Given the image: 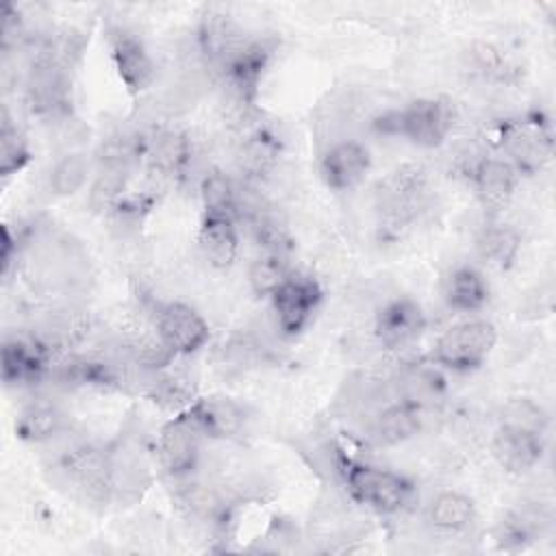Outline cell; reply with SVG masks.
Wrapping results in <instances>:
<instances>
[{"instance_id": "obj_16", "label": "cell", "mask_w": 556, "mask_h": 556, "mask_svg": "<svg viewBox=\"0 0 556 556\" xmlns=\"http://www.w3.org/2000/svg\"><path fill=\"white\" fill-rule=\"evenodd\" d=\"M469 176L482 204L491 211L504 208L519 182V172L506 159L486 154L478 159V163L469 169Z\"/></svg>"}, {"instance_id": "obj_10", "label": "cell", "mask_w": 556, "mask_h": 556, "mask_svg": "<svg viewBox=\"0 0 556 556\" xmlns=\"http://www.w3.org/2000/svg\"><path fill=\"white\" fill-rule=\"evenodd\" d=\"M111 59L119 80L130 93H143L156 78V65L141 37L128 28H113L109 35Z\"/></svg>"}, {"instance_id": "obj_25", "label": "cell", "mask_w": 556, "mask_h": 556, "mask_svg": "<svg viewBox=\"0 0 556 556\" xmlns=\"http://www.w3.org/2000/svg\"><path fill=\"white\" fill-rule=\"evenodd\" d=\"M89 174H91V163L87 154L78 150H67L54 161L48 182L54 195L67 198L78 193L87 185Z\"/></svg>"}, {"instance_id": "obj_21", "label": "cell", "mask_w": 556, "mask_h": 556, "mask_svg": "<svg viewBox=\"0 0 556 556\" xmlns=\"http://www.w3.org/2000/svg\"><path fill=\"white\" fill-rule=\"evenodd\" d=\"M65 413L48 400H33L17 415L15 432L30 443H48L65 432Z\"/></svg>"}, {"instance_id": "obj_23", "label": "cell", "mask_w": 556, "mask_h": 556, "mask_svg": "<svg viewBox=\"0 0 556 556\" xmlns=\"http://www.w3.org/2000/svg\"><path fill=\"white\" fill-rule=\"evenodd\" d=\"M476 519V504L460 491H441L428 506V521L441 532H463Z\"/></svg>"}, {"instance_id": "obj_30", "label": "cell", "mask_w": 556, "mask_h": 556, "mask_svg": "<svg viewBox=\"0 0 556 556\" xmlns=\"http://www.w3.org/2000/svg\"><path fill=\"white\" fill-rule=\"evenodd\" d=\"M278 156V141L267 130H254L243 143L239 152L241 169L248 176H261L265 174Z\"/></svg>"}, {"instance_id": "obj_22", "label": "cell", "mask_w": 556, "mask_h": 556, "mask_svg": "<svg viewBox=\"0 0 556 556\" xmlns=\"http://www.w3.org/2000/svg\"><path fill=\"white\" fill-rule=\"evenodd\" d=\"M443 298L452 311L476 313L489 302V282L476 267L460 265L447 276Z\"/></svg>"}, {"instance_id": "obj_3", "label": "cell", "mask_w": 556, "mask_h": 556, "mask_svg": "<svg viewBox=\"0 0 556 556\" xmlns=\"http://www.w3.org/2000/svg\"><path fill=\"white\" fill-rule=\"evenodd\" d=\"M59 480L89 506H102L113 500L109 447L76 443L56 458L54 467Z\"/></svg>"}, {"instance_id": "obj_18", "label": "cell", "mask_w": 556, "mask_h": 556, "mask_svg": "<svg viewBox=\"0 0 556 556\" xmlns=\"http://www.w3.org/2000/svg\"><path fill=\"white\" fill-rule=\"evenodd\" d=\"M200 250L213 267H230L239 254V230L235 215L204 213L198 235Z\"/></svg>"}, {"instance_id": "obj_8", "label": "cell", "mask_w": 556, "mask_h": 556, "mask_svg": "<svg viewBox=\"0 0 556 556\" xmlns=\"http://www.w3.org/2000/svg\"><path fill=\"white\" fill-rule=\"evenodd\" d=\"M428 178L417 165H402L391 172L376 189V202L391 222L413 219L426 204Z\"/></svg>"}, {"instance_id": "obj_13", "label": "cell", "mask_w": 556, "mask_h": 556, "mask_svg": "<svg viewBox=\"0 0 556 556\" xmlns=\"http://www.w3.org/2000/svg\"><path fill=\"white\" fill-rule=\"evenodd\" d=\"M426 330V313L410 298L389 300L376 315L374 332L387 350H402L415 343Z\"/></svg>"}, {"instance_id": "obj_6", "label": "cell", "mask_w": 556, "mask_h": 556, "mask_svg": "<svg viewBox=\"0 0 556 556\" xmlns=\"http://www.w3.org/2000/svg\"><path fill=\"white\" fill-rule=\"evenodd\" d=\"M321 287L315 278L291 274L271 295V313L276 319V328L285 337L300 334L311 319L315 317L319 304H321Z\"/></svg>"}, {"instance_id": "obj_24", "label": "cell", "mask_w": 556, "mask_h": 556, "mask_svg": "<svg viewBox=\"0 0 556 556\" xmlns=\"http://www.w3.org/2000/svg\"><path fill=\"white\" fill-rule=\"evenodd\" d=\"M476 248L489 265L508 269L521 250V235L508 224H486L476 239Z\"/></svg>"}, {"instance_id": "obj_26", "label": "cell", "mask_w": 556, "mask_h": 556, "mask_svg": "<svg viewBox=\"0 0 556 556\" xmlns=\"http://www.w3.org/2000/svg\"><path fill=\"white\" fill-rule=\"evenodd\" d=\"M289 261L285 252L280 250H265L261 256H256L250 265L248 278L254 289V293L269 298L289 276H291Z\"/></svg>"}, {"instance_id": "obj_12", "label": "cell", "mask_w": 556, "mask_h": 556, "mask_svg": "<svg viewBox=\"0 0 556 556\" xmlns=\"http://www.w3.org/2000/svg\"><path fill=\"white\" fill-rule=\"evenodd\" d=\"M371 167V154L356 139L332 141L319 161L324 182L334 191H350L361 185Z\"/></svg>"}, {"instance_id": "obj_15", "label": "cell", "mask_w": 556, "mask_h": 556, "mask_svg": "<svg viewBox=\"0 0 556 556\" xmlns=\"http://www.w3.org/2000/svg\"><path fill=\"white\" fill-rule=\"evenodd\" d=\"M185 413L198 426V430L208 439H230L235 437L245 421L243 408L224 395H211L193 400Z\"/></svg>"}, {"instance_id": "obj_17", "label": "cell", "mask_w": 556, "mask_h": 556, "mask_svg": "<svg viewBox=\"0 0 556 556\" xmlns=\"http://www.w3.org/2000/svg\"><path fill=\"white\" fill-rule=\"evenodd\" d=\"M48 369V350L35 339H7L2 345V380L7 384L35 382Z\"/></svg>"}, {"instance_id": "obj_31", "label": "cell", "mask_w": 556, "mask_h": 556, "mask_svg": "<svg viewBox=\"0 0 556 556\" xmlns=\"http://www.w3.org/2000/svg\"><path fill=\"white\" fill-rule=\"evenodd\" d=\"M547 421L549 419L543 406L530 397H513L502 406L500 426H510V428L543 434L547 428Z\"/></svg>"}, {"instance_id": "obj_32", "label": "cell", "mask_w": 556, "mask_h": 556, "mask_svg": "<svg viewBox=\"0 0 556 556\" xmlns=\"http://www.w3.org/2000/svg\"><path fill=\"white\" fill-rule=\"evenodd\" d=\"M469 59L476 67V72H480L482 76H497L502 74V54L495 46L491 43H473L469 50Z\"/></svg>"}, {"instance_id": "obj_19", "label": "cell", "mask_w": 556, "mask_h": 556, "mask_svg": "<svg viewBox=\"0 0 556 556\" xmlns=\"http://www.w3.org/2000/svg\"><path fill=\"white\" fill-rule=\"evenodd\" d=\"M421 428V408L413 402L397 400L378 410L369 424V437L378 445H397L415 437Z\"/></svg>"}, {"instance_id": "obj_4", "label": "cell", "mask_w": 556, "mask_h": 556, "mask_svg": "<svg viewBox=\"0 0 556 556\" xmlns=\"http://www.w3.org/2000/svg\"><path fill=\"white\" fill-rule=\"evenodd\" d=\"M497 330L486 319H465L450 326L432 348V361L452 371H473L493 352Z\"/></svg>"}, {"instance_id": "obj_9", "label": "cell", "mask_w": 556, "mask_h": 556, "mask_svg": "<svg viewBox=\"0 0 556 556\" xmlns=\"http://www.w3.org/2000/svg\"><path fill=\"white\" fill-rule=\"evenodd\" d=\"M154 332L176 354L198 352L211 337L206 319L185 302H165L154 311Z\"/></svg>"}, {"instance_id": "obj_20", "label": "cell", "mask_w": 556, "mask_h": 556, "mask_svg": "<svg viewBox=\"0 0 556 556\" xmlns=\"http://www.w3.org/2000/svg\"><path fill=\"white\" fill-rule=\"evenodd\" d=\"M193 146L180 130H159L146 143V159L152 172L161 176H185L191 163Z\"/></svg>"}, {"instance_id": "obj_14", "label": "cell", "mask_w": 556, "mask_h": 556, "mask_svg": "<svg viewBox=\"0 0 556 556\" xmlns=\"http://www.w3.org/2000/svg\"><path fill=\"white\" fill-rule=\"evenodd\" d=\"M491 452L500 463V467L513 473H523L539 465L545 452V443H543V434L539 432L500 426L497 432L493 434Z\"/></svg>"}, {"instance_id": "obj_27", "label": "cell", "mask_w": 556, "mask_h": 556, "mask_svg": "<svg viewBox=\"0 0 556 556\" xmlns=\"http://www.w3.org/2000/svg\"><path fill=\"white\" fill-rule=\"evenodd\" d=\"M30 161V148L24 132L13 122L7 106L0 113V174L11 176Z\"/></svg>"}, {"instance_id": "obj_28", "label": "cell", "mask_w": 556, "mask_h": 556, "mask_svg": "<svg viewBox=\"0 0 556 556\" xmlns=\"http://www.w3.org/2000/svg\"><path fill=\"white\" fill-rule=\"evenodd\" d=\"M130 167L122 165H98L96 178L89 189V202L98 211L115 208L122 202V193L128 182Z\"/></svg>"}, {"instance_id": "obj_5", "label": "cell", "mask_w": 556, "mask_h": 556, "mask_svg": "<svg viewBox=\"0 0 556 556\" xmlns=\"http://www.w3.org/2000/svg\"><path fill=\"white\" fill-rule=\"evenodd\" d=\"M500 143L508 156L506 161L519 174L539 172L552 156V130L539 115L502 124Z\"/></svg>"}, {"instance_id": "obj_2", "label": "cell", "mask_w": 556, "mask_h": 556, "mask_svg": "<svg viewBox=\"0 0 556 556\" xmlns=\"http://www.w3.org/2000/svg\"><path fill=\"white\" fill-rule=\"evenodd\" d=\"M384 135H400L419 148L441 146L454 126L452 104L439 98H417L397 111H389L374 122Z\"/></svg>"}, {"instance_id": "obj_11", "label": "cell", "mask_w": 556, "mask_h": 556, "mask_svg": "<svg viewBox=\"0 0 556 556\" xmlns=\"http://www.w3.org/2000/svg\"><path fill=\"white\" fill-rule=\"evenodd\" d=\"M113 497L119 502H137L150 486L152 473L141 443L124 437L109 447Z\"/></svg>"}, {"instance_id": "obj_1", "label": "cell", "mask_w": 556, "mask_h": 556, "mask_svg": "<svg viewBox=\"0 0 556 556\" xmlns=\"http://www.w3.org/2000/svg\"><path fill=\"white\" fill-rule=\"evenodd\" d=\"M337 469L350 497L376 513H400L415 495V484L393 469L337 454Z\"/></svg>"}, {"instance_id": "obj_7", "label": "cell", "mask_w": 556, "mask_h": 556, "mask_svg": "<svg viewBox=\"0 0 556 556\" xmlns=\"http://www.w3.org/2000/svg\"><path fill=\"white\" fill-rule=\"evenodd\" d=\"M204 434L191 421V417L180 410L172 421H167L156 441V458L161 469L176 480L189 478L200 460V443Z\"/></svg>"}, {"instance_id": "obj_29", "label": "cell", "mask_w": 556, "mask_h": 556, "mask_svg": "<svg viewBox=\"0 0 556 556\" xmlns=\"http://www.w3.org/2000/svg\"><path fill=\"white\" fill-rule=\"evenodd\" d=\"M200 198H202L204 213L237 217V187L224 172L211 169L202 176Z\"/></svg>"}]
</instances>
